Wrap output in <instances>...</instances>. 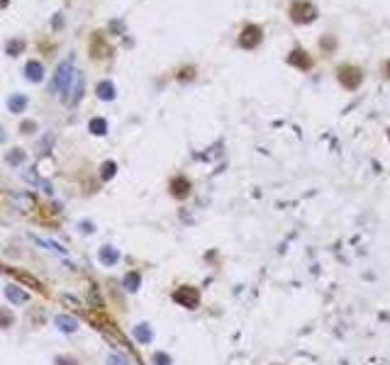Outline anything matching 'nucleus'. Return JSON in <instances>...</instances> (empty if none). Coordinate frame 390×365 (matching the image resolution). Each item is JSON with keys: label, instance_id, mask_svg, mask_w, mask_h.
<instances>
[{"label": "nucleus", "instance_id": "1", "mask_svg": "<svg viewBox=\"0 0 390 365\" xmlns=\"http://www.w3.org/2000/svg\"><path fill=\"white\" fill-rule=\"evenodd\" d=\"M71 81H76V76H73V66H71V61H64V64L56 68V73H54V85H52V88H54L59 95H66V90H69Z\"/></svg>", "mask_w": 390, "mask_h": 365}, {"label": "nucleus", "instance_id": "2", "mask_svg": "<svg viewBox=\"0 0 390 365\" xmlns=\"http://www.w3.org/2000/svg\"><path fill=\"white\" fill-rule=\"evenodd\" d=\"M315 15H317L315 5H312V3H305V0H300V3H293V8H290V17H293L295 22H300V25L312 22Z\"/></svg>", "mask_w": 390, "mask_h": 365}, {"label": "nucleus", "instance_id": "3", "mask_svg": "<svg viewBox=\"0 0 390 365\" xmlns=\"http://www.w3.org/2000/svg\"><path fill=\"white\" fill-rule=\"evenodd\" d=\"M259 42H261V30H259L256 25H247V27H244V32L239 34V47H244V49H254Z\"/></svg>", "mask_w": 390, "mask_h": 365}, {"label": "nucleus", "instance_id": "4", "mask_svg": "<svg viewBox=\"0 0 390 365\" xmlns=\"http://www.w3.org/2000/svg\"><path fill=\"white\" fill-rule=\"evenodd\" d=\"M339 81H341L344 88L354 90V88H358V83H361V71L354 68V66H344V68L339 71Z\"/></svg>", "mask_w": 390, "mask_h": 365}, {"label": "nucleus", "instance_id": "5", "mask_svg": "<svg viewBox=\"0 0 390 365\" xmlns=\"http://www.w3.org/2000/svg\"><path fill=\"white\" fill-rule=\"evenodd\" d=\"M173 299L180 302V304L188 307V309H195V304H198L200 295H198V290H193V287H180V290L173 295Z\"/></svg>", "mask_w": 390, "mask_h": 365}, {"label": "nucleus", "instance_id": "6", "mask_svg": "<svg viewBox=\"0 0 390 365\" xmlns=\"http://www.w3.org/2000/svg\"><path fill=\"white\" fill-rule=\"evenodd\" d=\"M25 73H27V78H30L32 83H39V81L44 78V66H42L39 61H27Z\"/></svg>", "mask_w": 390, "mask_h": 365}, {"label": "nucleus", "instance_id": "7", "mask_svg": "<svg viewBox=\"0 0 390 365\" xmlns=\"http://www.w3.org/2000/svg\"><path fill=\"white\" fill-rule=\"evenodd\" d=\"M8 107H10V112H22L27 107V98L25 95H10L8 98Z\"/></svg>", "mask_w": 390, "mask_h": 365}, {"label": "nucleus", "instance_id": "8", "mask_svg": "<svg viewBox=\"0 0 390 365\" xmlns=\"http://www.w3.org/2000/svg\"><path fill=\"white\" fill-rule=\"evenodd\" d=\"M98 98H103V100H112V98H115V85H112L110 81L98 83Z\"/></svg>", "mask_w": 390, "mask_h": 365}, {"label": "nucleus", "instance_id": "9", "mask_svg": "<svg viewBox=\"0 0 390 365\" xmlns=\"http://www.w3.org/2000/svg\"><path fill=\"white\" fill-rule=\"evenodd\" d=\"M290 64H293V66H300V68H310V59H307L305 51H300V49H295V51L290 54Z\"/></svg>", "mask_w": 390, "mask_h": 365}, {"label": "nucleus", "instance_id": "10", "mask_svg": "<svg viewBox=\"0 0 390 365\" xmlns=\"http://www.w3.org/2000/svg\"><path fill=\"white\" fill-rule=\"evenodd\" d=\"M100 261H103V263H107V265H112V263L117 261V251H115L112 246H105V249L100 251Z\"/></svg>", "mask_w": 390, "mask_h": 365}, {"label": "nucleus", "instance_id": "11", "mask_svg": "<svg viewBox=\"0 0 390 365\" xmlns=\"http://www.w3.org/2000/svg\"><path fill=\"white\" fill-rule=\"evenodd\" d=\"M5 295H8V297H10V302H15V304H20V302H25V299H27V295H25L22 290L13 287V285H10V287L5 290Z\"/></svg>", "mask_w": 390, "mask_h": 365}, {"label": "nucleus", "instance_id": "12", "mask_svg": "<svg viewBox=\"0 0 390 365\" xmlns=\"http://www.w3.org/2000/svg\"><path fill=\"white\" fill-rule=\"evenodd\" d=\"M56 326H61L64 331H73V329H76V321H73L71 316H64V314H61V316H56Z\"/></svg>", "mask_w": 390, "mask_h": 365}, {"label": "nucleus", "instance_id": "13", "mask_svg": "<svg viewBox=\"0 0 390 365\" xmlns=\"http://www.w3.org/2000/svg\"><path fill=\"white\" fill-rule=\"evenodd\" d=\"M173 195H178V198L188 195V180H176L173 182Z\"/></svg>", "mask_w": 390, "mask_h": 365}, {"label": "nucleus", "instance_id": "14", "mask_svg": "<svg viewBox=\"0 0 390 365\" xmlns=\"http://www.w3.org/2000/svg\"><path fill=\"white\" fill-rule=\"evenodd\" d=\"M90 132H93V134H105V132H107L105 119H93V122H90Z\"/></svg>", "mask_w": 390, "mask_h": 365}, {"label": "nucleus", "instance_id": "15", "mask_svg": "<svg viewBox=\"0 0 390 365\" xmlns=\"http://www.w3.org/2000/svg\"><path fill=\"white\" fill-rule=\"evenodd\" d=\"M22 49H25V44H22L20 39H13V42L8 44V54H10V56H18Z\"/></svg>", "mask_w": 390, "mask_h": 365}, {"label": "nucleus", "instance_id": "16", "mask_svg": "<svg viewBox=\"0 0 390 365\" xmlns=\"http://www.w3.org/2000/svg\"><path fill=\"white\" fill-rule=\"evenodd\" d=\"M134 336H137L139 341H149V338H151V331L142 324V326H137V329H134Z\"/></svg>", "mask_w": 390, "mask_h": 365}, {"label": "nucleus", "instance_id": "17", "mask_svg": "<svg viewBox=\"0 0 390 365\" xmlns=\"http://www.w3.org/2000/svg\"><path fill=\"white\" fill-rule=\"evenodd\" d=\"M8 161H10V163H18V161H22V151H18V149H15V151L8 156Z\"/></svg>", "mask_w": 390, "mask_h": 365}, {"label": "nucleus", "instance_id": "18", "mask_svg": "<svg viewBox=\"0 0 390 365\" xmlns=\"http://www.w3.org/2000/svg\"><path fill=\"white\" fill-rule=\"evenodd\" d=\"M112 173H115V163H105V166H103V175H105V178H110Z\"/></svg>", "mask_w": 390, "mask_h": 365}, {"label": "nucleus", "instance_id": "19", "mask_svg": "<svg viewBox=\"0 0 390 365\" xmlns=\"http://www.w3.org/2000/svg\"><path fill=\"white\" fill-rule=\"evenodd\" d=\"M137 282H139V278H137V275H129V278H127V285H129L127 290H137Z\"/></svg>", "mask_w": 390, "mask_h": 365}, {"label": "nucleus", "instance_id": "20", "mask_svg": "<svg viewBox=\"0 0 390 365\" xmlns=\"http://www.w3.org/2000/svg\"><path fill=\"white\" fill-rule=\"evenodd\" d=\"M110 365H127V360H124V358H117V355H112V358H110Z\"/></svg>", "mask_w": 390, "mask_h": 365}, {"label": "nucleus", "instance_id": "21", "mask_svg": "<svg viewBox=\"0 0 390 365\" xmlns=\"http://www.w3.org/2000/svg\"><path fill=\"white\" fill-rule=\"evenodd\" d=\"M0 141H5V129L0 127Z\"/></svg>", "mask_w": 390, "mask_h": 365}, {"label": "nucleus", "instance_id": "22", "mask_svg": "<svg viewBox=\"0 0 390 365\" xmlns=\"http://www.w3.org/2000/svg\"><path fill=\"white\" fill-rule=\"evenodd\" d=\"M385 76H388V78H390V61H388V64H385Z\"/></svg>", "mask_w": 390, "mask_h": 365}]
</instances>
